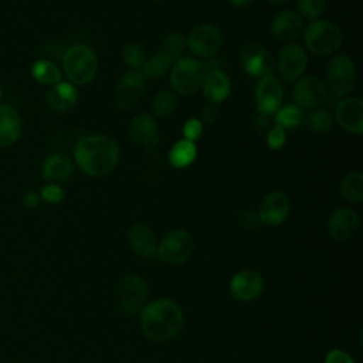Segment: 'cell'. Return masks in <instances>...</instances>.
Wrapping results in <instances>:
<instances>
[{
    "label": "cell",
    "mask_w": 363,
    "mask_h": 363,
    "mask_svg": "<svg viewBox=\"0 0 363 363\" xmlns=\"http://www.w3.org/2000/svg\"><path fill=\"white\" fill-rule=\"evenodd\" d=\"M258 221H259L258 214H254L252 211L247 213V214H245V217L242 218V224H244L245 227H255V225L258 224Z\"/></svg>",
    "instance_id": "42"
},
{
    "label": "cell",
    "mask_w": 363,
    "mask_h": 363,
    "mask_svg": "<svg viewBox=\"0 0 363 363\" xmlns=\"http://www.w3.org/2000/svg\"><path fill=\"white\" fill-rule=\"evenodd\" d=\"M342 30L326 20H316L311 23L303 33V43L306 48L315 55H330L342 45Z\"/></svg>",
    "instance_id": "4"
},
{
    "label": "cell",
    "mask_w": 363,
    "mask_h": 363,
    "mask_svg": "<svg viewBox=\"0 0 363 363\" xmlns=\"http://www.w3.org/2000/svg\"><path fill=\"white\" fill-rule=\"evenodd\" d=\"M64 196H65L64 190L55 183H50V184L44 186L40 193V199H43L44 201L51 203V204L61 203L64 200Z\"/></svg>",
    "instance_id": "36"
},
{
    "label": "cell",
    "mask_w": 363,
    "mask_h": 363,
    "mask_svg": "<svg viewBox=\"0 0 363 363\" xmlns=\"http://www.w3.org/2000/svg\"><path fill=\"white\" fill-rule=\"evenodd\" d=\"M179 105V98L174 92L162 91L152 102V112L155 116H167L176 111Z\"/></svg>",
    "instance_id": "31"
},
{
    "label": "cell",
    "mask_w": 363,
    "mask_h": 363,
    "mask_svg": "<svg viewBox=\"0 0 363 363\" xmlns=\"http://www.w3.org/2000/svg\"><path fill=\"white\" fill-rule=\"evenodd\" d=\"M184 47H186V38L179 33L167 34L162 43L163 52L167 54L172 60L177 58L182 54V51L184 50Z\"/></svg>",
    "instance_id": "34"
},
{
    "label": "cell",
    "mask_w": 363,
    "mask_h": 363,
    "mask_svg": "<svg viewBox=\"0 0 363 363\" xmlns=\"http://www.w3.org/2000/svg\"><path fill=\"white\" fill-rule=\"evenodd\" d=\"M122 60L130 68H140L146 61V51L138 43H128L122 50Z\"/></svg>",
    "instance_id": "33"
},
{
    "label": "cell",
    "mask_w": 363,
    "mask_h": 363,
    "mask_svg": "<svg viewBox=\"0 0 363 363\" xmlns=\"http://www.w3.org/2000/svg\"><path fill=\"white\" fill-rule=\"evenodd\" d=\"M119 306L123 313L135 315L142 311L147 298V285L136 274H126L119 281Z\"/></svg>",
    "instance_id": "8"
},
{
    "label": "cell",
    "mask_w": 363,
    "mask_h": 363,
    "mask_svg": "<svg viewBox=\"0 0 363 363\" xmlns=\"http://www.w3.org/2000/svg\"><path fill=\"white\" fill-rule=\"evenodd\" d=\"M78 99V92L71 82L60 81L58 84L52 85L47 94V104L50 108L58 112H65L71 109Z\"/></svg>",
    "instance_id": "24"
},
{
    "label": "cell",
    "mask_w": 363,
    "mask_h": 363,
    "mask_svg": "<svg viewBox=\"0 0 363 363\" xmlns=\"http://www.w3.org/2000/svg\"><path fill=\"white\" fill-rule=\"evenodd\" d=\"M292 96L298 108H313L323 102L326 96V86L319 77L306 75L295 84Z\"/></svg>",
    "instance_id": "13"
},
{
    "label": "cell",
    "mask_w": 363,
    "mask_h": 363,
    "mask_svg": "<svg viewBox=\"0 0 363 363\" xmlns=\"http://www.w3.org/2000/svg\"><path fill=\"white\" fill-rule=\"evenodd\" d=\"M340 196L347 203H357L363 199V176L360 172L347 173L339 187Z\"/></svg>",
    "instance_id": "27"
},
{
    "label": "cell",
    "mask_w": 363,
    "mask_h": 363,
    "mask_svg": "<svg viewBox=\"0 0 363 363\" xmlns=\"http://www.w3.org/2000/svg\"><path fill=\"white\" fill-rule=\"evenodd\" d=\"M64 72L71 84L85 85L91 82L98 71V58L92 48L84 44L69 47L62 57Z\"/></svg>",
    "instance_id": "3"
},
{
    "label": "cell",
    "mask_w": 363,
    "mask_h": 363,
    "mask_svg": "<svg viewBox=\"0 0 363 363\" xmlns=\"http://www.w3.org/2000/svg\"><path fill=\"white\" fill-rule=\"evenodd\" d=\"M240 60L244 71L251 77L271 74L274 68V57L265 47L257 43H247L240 51Z\"/></svg>",
    "instance_id": "11"
},
{
    "label": "cell",
    "mask_w": 363,
    "mask_h": 363,
    "mask_svg": "<svg viewBox=\"0 0 363 363\" xmlns=\"http://www.w3.org/2000/svg\"><path fill=\"white\" fill-rule=\"evenodd\" d=\"M230 1H231V4H233V6L242 9V7L250 6V3H251L252 0H230Z\"/></svg>",
    "instance_id": "43"
},
{
    "label": "cell",
    "mask_w": 363,
    "mask_h": 363,
    "mask_svg": "<svg viewBox=\"0 0 363 363\" xmlns=\"http://www.w3.org/2000/svg\"><path fill=\"white\" fill-rule=\"evenodd\" d=\"M194 242L190 233L186 230H173L160 241L156 254L167 264H182L193 252Z\"/></svg>",
    "instance_id": "7"
},
{
    "label": "cell",
    "mask_w": 363,
    "mask_h": 363,
    "mask_svg": "<svg viewBox=\"0 0 363 363\" xmlns=\"http://www.w3.org/2000/svg\"><path fill=\"white\" fill-rule=\"evenodd\" d=\"M184 318L179 305L170 299H156L142 308L140 328L155 342H167L183 329Z\"/></svg>",
    "instance_id": "2"
},
{
    "label": "cell",
    "mask_w": 363,
    "mask_h": 363,
    "mask_svg": "<svg viewBox=\"0 0 363 363\" xmlns=\"http://www.w3.org/2000/svg\"><path fill=\"white\" fill-rule=\"evenodd\" d=\"M264 279L254 269H244L237 272L230 282V291L234 298L240 301H252L262 294Z\"/></svg>",
    "instance_id": "18"
},
{
    "label": "cell",
    "mask_w": 363,
    "mask_h": 363,
    "mask_svg": "<svg viewBox=\"0 0 363 363\" xmlns=\"http://www.w3.org/2000/svg\"><path fill=\"white\" fill-rule=\"evenodd\" d=\"M303 121L315 133H326L333 125V118L326 109H313L306 115V119Z\"/></svg>",
    "instance_id": "32"
},
{
    "label": "cell",
    "mask_w": 363,
    "mask_h": 363,
    "mask_svg": "<svg viewBox=\"0 0 363 363\" xmlns=\"http://www.w3.org/2000/svg\"><path fill=\"white\" fill-rule=\"evenodd\" d=\"M72 160L62 153H54L48 156L41 167V174L48 182H62L72 173Z\"/></svg>",
    "instance_id": "25"
},
{
    "label": "cell",
    "mask_w": 363,
    "mask_h": 363,
    "mask_svg": "<svg viewBox=\"0 0 363 363\" xmlns=\"http://www.w3.org/2000/svg\"><path fill=\"white\" fill-rule=\"evenodd\" d=\"M145 92V78L138 71L126 72L115 88V104L119 109H130Z\"/></svg>",
    "instance_id": "12"
},
{
    "label": "cell",
    "mask_w": 363,
    "mask_h": 363,
    "mask_svg": "<svg viewBox=\"0 0 363 363\" xmlns=\"http://www.w3.org/2000/svg\"><path fill=\"white\" fill-rule=\"evenodd\" d=\"M75 163L88 176L99 177L111 173L119 160L118 143L105 135H89L77 143L74 149Z\"/></svg>",
    "instance_id": "1"
},
{
    "label": "cell",
    "mask_w": 363,
    "mask_h": 363,
    "mask_svg": "<svg viewBox=\"0 0 363 363\" xmlns=\"http://www.w3.org/2000/svg\"><path fill=\"white\" fill-rule=\"evenodd\" d=\"M308 65V57L305 50L298 44L285 45L278 57V69L282 78L294 81L299 78Z\"/></svg>",
    "instance_id": "15"
},
{
    "label": "cell",
    "mask_w": 363,
    "mask_h": 363,
    "mask_svg": "<svg viewBox=\"0 0 363 363\" xmlns=\"http://www.w3.org/2000/svg\"><path fill=\"white\" fill-rule=\"evenodd\" d=\"M325 363H354V362L346 352L340 349H333L326 354Z\"/></svg>",
    "instance_id": "39"
},
{
    "label": "cell",
    "mask_w": 363,
    "mask_h": 363,
    "mask_svg": "<svg viewBox=\"0 0 363 363\" xmlns=\"http://www.w3.org/2000/svg\"><path fill=\"white\" fill-rule=\"evenodd\" d=\"M303 112L296 105L281 106L275 113V123L284 129L296 128L303 122Z\"/></svg>",
    "instance_id": "30"
},
{
    "label": "cell",
    "mask_w": 363,
    "mask_h": 363,
    "mask_svg": "<svg viewBox=\"0 0 363 363\" xmlns=\"http://www.w3.org/2000/svg\"><path fill=\"white\" fill-rule=\"evenodd\" d=\"M38 203H40V194H37L34 191H28L23 197V204L27 208H35L38 206Z\"/></svg>",
    "instance_id": "41"
},
{
    "label": "cell",
    "mask_w": 363,
    "mask_h": 363,
    "mask_svg": "<svg viewBox=\"0 0 363 363\" xmlns=\"http://www.w3.org/2000/svg\"><path fill=\"white\" fill-rule=\"evenodd\" d=\"M285 138H286L285 129L281 128V126H278V125H275V126L268 132V135H267V143H268V146H269L271 149H279V147L284 146Z\"/></svg>",
    "instance_id": "38"
},
{
    "label": "cell",
    "mask_w": 363,
    "mask_h": 363,
    "mask_svg": "<svg viewBox=\"0 0 363 363\" xmlns=\"http://www.w3.org/2000/svg\"><path fill=\"white\" fill-rule=\"evenodd\" d=\"M255 104L261 115H275L282 105V86L272 74L262 75L255 89Z\"/></svg>",
    "instance_id": "10"
},
{
    "label": "cell",
    "mask_w": 363,
    "mask_h": 363,
    "mask_svg": "<svg viewBox=\"0 0 363 363\" xmlns=\"http://www.w3.org/2000/svg\"><path fill=\"white\" fill-rule=\"evenodd\" d=\"M217 118V109L214 105H207L201 112V122L204 123H213Z\"/></svg>",
    "instance_id": "40"
},
{
    "label": "cell",
    "mask_w": 363,
    "mask_h": 363,
    "mask_svg": "<svg viewBox=\"0 0 363 363\" xmlns=\"http://www.w3.org/2000/svg\"><path fill=\"white\" fill-rule=\"evenodd\" d=\"M20 113L10 105H0V147L16 143L21 135Z\"/></svg>",
    "instance_id": "22"
},
{
    "label": "cell",
    "mask_w": 363,
    "mask_h": 363,
    "mask_svg": "<svg viewBox=\"0 0 363 363\" xmlns=\"http://www.w3.org/2000/svg\"><path fill=\"white\" fill-rule=\"evenodd\" d=\"M298 10L306 18H318L326 6V0H296Z\"/></svg>",
    "instance_id": "35"
},
{
    "label": "cell",
    "mask_w": 363,
    "mask_h": 363,
    "mask_svg": "<svg viewBox=\"0 0 363 363\" xmlns=\"http://www.w3.org/2000/svg\"><path fill=\"white\" fill-rule=\"evenodd\" d=\"M197 147L194 142L182 139L173 145L169 153V163L176 169H183L191 164V162L196 159Z\"/></svg>",
    "instance_id": "26"
},
{
    "label": "cell",
    "mask_w": 363,
    "mask_h": 363,
    "mask_svg": "<svg viewBox=\"0 0 363 363\" xmlns=\"http://www.w3.org/2000/svg\"><path fill=\"white\" fill-rule=\"evenodd\" d=\"M129 138L138 146H150L157 138V122L149 113H140L129 125Z\"/></svg>",
    "instance_id": "23"
},
{
    "label": "cell",
    "mask_w": 363,
    "mask_h": 363,
    "mask_svg": "<svg viewBox=\"0 0 363 363\" xmlns=\"http://www.w3.org/2000/svg\"><path fill=\"white\" fill-rule=\"evenodd\" d=\"M128 241L132 250L143 258H150L157 251L156 237L153 231L145 224H140V223L132 224L128 231Z\"/></svg>",
    "instance_id": "21"
},
{
    "label": "cell",
    "mask_w": 363,
    "mask_h": 363,
    "mask_svg": "<svg viewBox=\"0 0 363 363\" xmlns=\"http://www.w3.org/2000/svg\"><path fill=\"white\" fill-rule=\"evenodd\" d=\"M0 99H1V86H0Z\"/></svg>",
    "instance_id": "45"
},
{
    "label": "cell",
    "mask_w": 363,
    "mask_h": 363,
    "mask_svg": "<svg viewBox=\"0 0 363 363\" xmlns=\"http://www.w3.org/2000/svg\"><path fill=\"white\" fill-rule=\"evenodd\" d=\"M31 74L43 85H55L61 81V71L60 68L48 61V60H38L31 67Z\"/></svg>",
    "instance_id": "28"
},
{
    "label": "cell",
    "mask_w": 363,
    "mask_h": 363,
    "mask_svg": "<svg viewBox=\"0 0 363 363\" xmlns=\"http://www.w3.org/2000/svg\"><path fill=\"white\" fill-rule=\"evenodd\" d=\"M326 81L330 92L336 96L352 92L356 84V68L352 58L346 54L335 55L328 64Z\"/></svg>",
    "instance_id": "6"
},
{
    "label": "cell",
    "mask_w": 363,
    "mask_h": 363,
    "mask_svg": "<svg viewBox=\"0 0 363 363\" xmlns=\"http://www.w3.org/2000/svg\"><path fill=\"white\" fill-rule=\"evenodd\" d=\"M201 86L204 98L211 105H214L227 99L231 89V82L228 75L224 74L221 69H213L204 75Z\"/></svg>",
    "instance_id": "20"
},
{
    "label": "cell",
    "mask_w": 363,
    "mask_h": 363,
    "mask_svg": "<svg viewBox=\"0 0 363 363\" xmlns=\"http://www.w3.org/2000/svg\"><path fill=\"white\" fill-rule=\"evenodd\" d=\"M359 228V216L349 207H339L332 211L328 220V231L333 240H350Z\"/></svg>",
    "instance_id": "16"
},
{
    "label": "cell",
    "mask_w": 363,
    "mask_h": 363,
    "mask_svg": "<svg viewBox=\"0 0 363 363\" xmlns=\"http://www.w3.org/2000/svg\"><path fill=\"white\" fill-rule=\"evenodd\" d=\"M289 210L291 204L288 197L284 193L274 191L262 199L259 204L258 218L267 225H279L286 220Z\"/></svg>",
    "instance_id": "17"
},
{
    "label": "cell",
    "mask_w": 363,
    "mask_h": 363,
    "mask_svg": "<svg viewBox=\"0 0 363 363\" xmlns=\"http://www.w3.org/2000/svg\"><path fill=\"white\" fill-rule=\"evenodd\" d=\"M206 68L196 58H179L172 67L170 84L182 95L194 94L203 84Z\"/></svg>",
    "instance_id": "5"
},
{
    "label": "cell",
    "mask_w": 363,
    "mask_h": 363,
    "mask_svg": "<svg viewBox=\"0 0 363 363\" xmlns=\"http://www.w3.org/2000/svg\"><path fill=\"white\" fill-rule=\"evenodd\" d=\"M172 67L173 60L164 52H157L143 62V65L140 67V74L143 75V78H159L163 77Z\"/></svg>",
    "instance_id": "29"
},
{
    "label": "cell",
    "mask_w": 363,
    "mask_h": 363,
    "mask_svg": "<svg viewBox=\"0 0 363 363\" xmlns=\"http://www.w3.org/2000/svg\"><path fill=\"white\" fill-rule=\"evenodd\" d=\"M221 31L217 26L200 24L189 33L186 38V45L193 54L203 58H210L218 51V48L221 47Z\"/></svg>",
    "instance_id": "9"
},
{
    "label": "cell",
    "mask_w": 363,
    "mask_h": 363,
    "mask_svg": "<svg viewBox=\"0 0 363 363\" xmlns=\"http://www.w3.org/2000/svg\"><path fill=\"white\" fill-rule=\"evenodd\" d=\"M335 119L346 132L363 133V101L360 98H345L335 108Z\"/></svg>",
    "instance_id": "14"
},
{
    "label": "cell",
    "mask_w": 363,
    "mask_h": 363,
    "mask_svg": "<svg viewBox=\"0 0 363 363\" xmlns=\"http://www.w3.org/2000/svg\"><path fill=\"white\" fill-rule=\"evenodd\" d=\"M201 133H203V122L197 118H190L183 125V135L186 140L194 142L201 136Z\"/></svg>",
    "instance_id": "37"
},
{
    "label": "cell",
    "mask_w": 363,
    "mask_h": 363,
    "mask_svg": "<svg viewBox=\"0 0 363 363\" xmlns=\"http://www.w3.org/2000/svg\"><path fill=\"white\" fill-rule=\"evenodd\" d=\"M268 3H272V4H282V3H285V1H288V0H267Z\"/></svg>",
    "instance_id": "44"
},
{
    "label": "cell",
    "mask_w": 363,
    "mask_h": 363,
    "mask_svg": "<svg viewBox=\"0 0 363 363\" xmlns=\"http://www.w3.org/2000/svg\"><path fill=\"white\" fill-rule=\"evenodd\" d=\"M303 28V21L294 11H281L271 21V34L275 40L289 43L299 37Z\"/></svg>",
    "instance_id": "19"
}]
</instances>
